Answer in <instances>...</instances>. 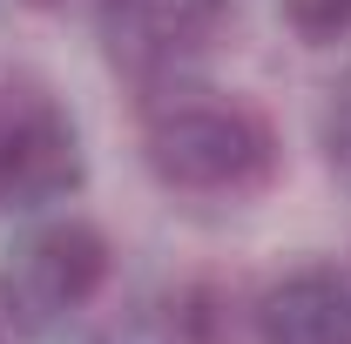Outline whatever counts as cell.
<instances>
[{"label": "cell", "mask_w": 351, "mask_h": 344, "mask_svg": "<svg viewBox=\"0 0 351 344\" xmlns=\"http://www.w3.org/2000/svg\"><path fill=\"white\" fill-rule=\"evenodd\" d=\"M142 162L162 189L182 196H237L277 169V135L250 101L169 95L142 122Z\"/></svg>", "instance_id": "obj_1"}, {"label": "cell", "mask_w": 351, "mask_h": 344, "mask_svg": "<svg viewBox=\"0 0 351 344\" xmlns=\"http://www.w3.org/2000/svg\"><path fill=\"white\" fill-rule=\"evenodd\" d=\"M108 236L82 216H47L27 236L7 243L0 257V324L14 331H47L68 310L101 297L108 284Z\"/></svg>", "instance_id": "obj_2"}, {"label": "cell", "mask_w": 351, "mask_h": 344, "mask_svg": "<svg viewBox=\"0 0 351 344\" xmlns=\"http://www.w3.org/2000/svg\"><path fill=\"white\" fill-rule=\"evenodd\" d=\"M82 182V135L34 82H0V210H34Z\"/></svg>", "instance_id": "obj_3"}, {"label": "cell", "mask_w": 351, "mask_h": 344, "mask_svg": "<svg viewBox=\"0 0 351 344\" xmlns=\"http://www.w3.org/2000/svg\"><path fill=\"white\" fill-rule=\"evenodd\" d=\"M101 54L135 82L169 75L217 41L223 0H101Z\"/></svg>", "instance_id": "obj_4"}, {"label": "cell", "mask_w": 351, "mask_h": 344, "mask_svg": "<svg viewBox=\"0 0 351 344\" xmlns=\"http://www.w3.org/2000/svg\"><path fill=\"white\" fill-rule=\"evenodd\" d=\"M250 324L257 344H351V277L324 263L284 270L250 304Z\"/></svg>", "instance_id": "obj_5"}, {"label": "cell", "mask_w": 351, "mask_h": 344, "mask_svg": "<svg viewBox=\"0 0 351 344\" xmlns=\"http://www.w3.org/2000/svg\"><path fill=\"white\" fill-rule=\"evenodd\" d=\"M108 344H223L217 297H210L203 284L169 291L162 304H142V310H135V317H129Z\"/></svg>", "instance_id": "obj_6"}, {"label": "cell", "mask_w": 351, "mask_h": 344, "mask_svg": "<svg viewBox=\"0 0 351 344\" xmlns=\"http://www.w3.org/2000/svg\"><path fill=\"white\" fill-rule=\"evenodd\" d=\"M277 14L304 41H345L351 34V0H277Z\"/></svg>", "instance_id": "obj_7"}, {"label": "cell", "mask_w": 351, "mask_h": 344, "mask_svg": "<svg viewBox=\"0 0 351 344\" xmlns=\"http://www.w3.org/2000/svg\"><path fill=\"white\" fill-rule=\"evenodd\" d=\"M317 149H324V162L351 182V75L331 88L324 108H317Z\"/></svg>", "instance_id": "obj_8"}, {"label": "cell", "mask_w": 351, "mask_h": 344, "mask_svg": "<svg viewBox=\"0 0 351 344\" xmlns=\"http://www.w3.org/2000/svg\"><path fill=\"white\" fill-rule=\"evenodd\" d=\"M27 7H41V14H47V7H68V0H27Z\"/></svg>", "instance_id": "obj_9"}, {"label": "cell", "mask_w": 351, "mask_h": 344, "mask_svg": "<svg viewBox=\"0 0 351 344\" xmlns=\"http://www.w3.org/2000/svg\"><path fill=\"white\" fill-rule=\"evenodd\" d=\"M0 344H7V324H0Z\"/></svg>", "instance_id": "obj_10"}]
</instances>
